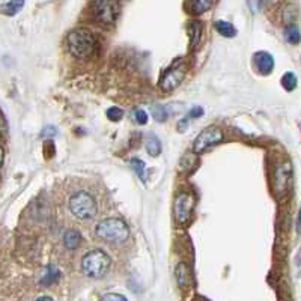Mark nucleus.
<instances>
[{
  "label": "nucleus",
  "mask_w": 301,
  "mask_h": 301,
  "mask_svg": "<svg viewBox=\"0 0 301 301\" xmlns=\"http://www.w3.org/2000/svg\"><path fill=\"white\" fill-rule=\"evenodd\" d=\"M185 77V65L182 59L173 60V63L169 67V70L163 74L160 80V88L164 92H172L175 90L184 80Z\"/></svg>",
  "instance_id": "obj_5"
},
{
  "label": "nucleus",
  "mask_w": 301,
  "mask_h": 301,
  "mask_svg": "<svg viewBox=\"0 0 301 301\" xmlns=\"http://www.w3.org/2000/svg\"><path fill=\"white\" fill-rule=\"evenodd\" d=\"M221 140H223V131L215 125H210L203 131H200V134L196 137L193 151L196 154H202L205 151H208L210 148H212L214 145L220 143Z\"/></svg>",
  "instance_id": "obj_8"
},
{
  "label": "nucleus",
  "mask_w": 301,
  "mask_h": 301,
  "mask_svg": "<svg viewBox=\"0 0 301 301\" xmlns=\"http://www.w3.org/2000/svg\"><path fill=\"white\" fill-rule=\"evenodd\" d=\"M297 264H298V266L301 268V248H300V251H298V256H297Z\"/></svg>",
  "instance_id": "obj_32"
},
{
  "label": "nucleus",
  "mask_w": 301,
  "mask_h": 301,
  "mask_svg": "<svg viewBox=\"0 0 301 301\" xmlns=\"http://www.w3.org/2000/svg\"><path fill=\"white\" fill-rule=\"evenodd\" d=\"M131 167L137 173V177L142 182L146 181V170H145V163L140 160V158H133L131 160Z\"/></svg>",
  "instance_id": "obj_19"
},
{
  "label": "nucleus",
  "mask_w": 301,
  "mask_h": 301,
  "mask_svg": "<svg viewBox=\"0 0 301 301\" xmlns=\"http://www.w3.org/2000/svg\"><path fill=\"white\" fill-rule=\"evenodd\" d=\"M68 207L72 215L77 217L78 220H90L98 214L97 200H95V197L90 193L85 192V190L75 192L70 197Z\"/></svg>",
  "instance_id": "obj_4"
},
{
  "label": "nucleus",
  "mask_w": 301,
  "mask_h": 301,
  "mask_svg": "<svg viewBox=\"0 0 301 301\" xmlns=\"http://www.w3.org/2000/svg\"><path fill=\"white\" fill-rule=\"evenodd\" d=\"M35 301H53V298H52V297H49V295H42V297L36 298Z\"/></svg>",
  "instance_id": "obj_31"
},
{
  "label": "nucleus",
  "mask_w": 301,
  "mask_h": 301,
  "mask_svg": "<svg viewBox=\"0 0 301 301\" xmlns=\"http://www.w3.org/2000/svg\"><path fill=\"white\" fill-rule=\"evenodd\" d=\"M95 235L100 240L112 243V244H122L130 238V228L125 225V221L121 218H106L95 228Z\"/></svg>",
  "instance_id": "obj_1"
},
{
  "label": "nucleus",
  "mask_w": 301,
  "mask_h": 301,
  "mask_svg": "<svg viewBox=\"0 0 301 301\" xmlns=\"http://www.w3.org/2000/svg\"><path fill=\"white\" fill-rule=\"evenodd\" d=\"M146 149H148V152H149L151 157L160 155V152H161V143H160V140H158L157 137H151V139L146 142Z\"/></svg>",
  "instance_id": "obj_20"
},
{
  "label": "nucleus",
  "mask_w": 301,
  "mask_h": 301,
  "mask_svg": "<svg viewBox=\"0 0 301 301\" xmlns=\"http://www.w3.org/2000/svg\"><path fill=\"white\" fill-rule=\"evenodd\" d=\"M152 115L157 122H164L167 119V110L164 106L157 104V106H152Z\"/></svg>",
  "instance_id": "obj_21"
},
{
  "label": "nucleus",
  "mask_w": 301,
  "mask_h": 301,
  "mask_svg": "<svg viewBox=\"0 0 301 301\" xmlns=\"http://www.w3.org/2000/svg\"><path fill=\"white\" fill-rule=\"evenodd\" d=\"M215 29L221 36H226V38H233L236 35V29L233 27V24H230L229 21H223V20H218L215 21Z\"/></svg>",
  "instance_id": "obj_14"
},
{
  "label": "nucleus",
  "mask_w": 301,
  "mask_h": 301,
  "mask_svg": "<svg viewBox=\"0 0 301 301\" xmlns=\"http://www.w3.org/2000/svg\"><path fill=\"white\" fill-rule=\"evenodd\" d=\"M122 116H124V112H122L119 107H110V108L107 110V118H108L110 121H113V122L121 121Z\"/></svg>",
  "instance_id": "obj_23"
},
{
  "label": "nucleus",
  "mask_w": 301,
  "mask_h": 301,
  "mask_svg": "<svg viewBox=\"0 0 301 301\" xmlns=\"http://www.w3.org/2000/svg\"><path fill=\"white\" fill-rule=\"evenodd\" d=\"M93 17L101 23H113L119 15V0H93Z\"/></svg>",
  "instance_id": "obj_7"
},
{
  "label": "nucleus",
  "mask_w": 301,
  "mask_h": 301,
  "mask_svg": "<svg viewBox=\"0 0 301 301\" xmlns=\"http://www.w3.org/2000/svg\"><path fill=\"white\" fill-rule=\"evenodd\" d=\"M101 301H128V300L121 294H104L101 297Z\"/></svg>",
  "instance_id": "obj_25"
},
{
  "label": "nucleus",
  "mask_w": 301,
  "mask_h": 301,
  "mask_svg": "<svg viewBox=\"0 0 301 301\" xmlns=\"http://www.w3.org/2000/svg\"><path fill=\"white\" fill-rule=\"evenodd\" d=\"M187 125H188V121H187V119L179 121V124H178V130H179V131H185V130H187Z\"/></svg>",
  "instance_id": "obj_29"
},
{
  "label": "nucleus",
  "mask_w": 301,
  "mask_h": 301,
  "mask_svg": "<svg viewBox=\"0 0 301 301\" xmlns=\"http://www.w3.org/2000/svg\"><path fill=\"white\" fill-rule=\"evenodd\" d=\"M297 232L301 233V208L298 211V218H297Z\"/></svg>",
  "instance_id": "obj_30"
},
{
  "label": "nucleus",
  "mask_w": 301,
  "mask_h": 301,
  "mask_svg": "<svg viewBox=\"0 0 301 301\" xmlns=\"http://www.w3.org/2000/svg\"><path fill=\"white\" fill-rule=\"evenodd\" d=\"M134 119L139 125H145L148 124V113L145 112V110H136V113H134Z\"/></svg>",
  "instance_id": "obj_24"
},
{
  "label": "nucleus",
  "mask_w": 301,
  "mask_h": 301,
  "mask_svg": "<svg viewBox=\"0 0 301 301\" xmlns=\"http://www.w3.org/2000/svg\"><path fill=\"white\" fill-rule=\"evenodd\" d=\"M253 65L262 75H268L274 70V59L268 52H258L253 54Z\"/></svg>",
  "instance_id": "obj_10"
},
{
  "label": "nucleus",
  "mask_w": 301,
  "mask_h": 301,
  "mask_svg": "<svg viewBox=\"0 0 301 301\" xmlns=\"http://www.w3.org/2000/svg\"><path fill=\"white\" fill-rule=\"evenodd\" d=\"M202 115H203V108H202V107H199V106L193 107V108L188 112V118H195V119L200 118Z\"/></svg>",
  "instance_id": "obj_27"
},
{
  "label": "nucleus",
  "mask_w": 301,
  "mask_h": 301,
  "mask_svg": "<svg viewBox=\"0 0 301 301\" xmlns=\"http://www.w3.org/2000/svg\"><path fill=\"white\" fill-rule=\"evenodd\" d=\"M292 177V166L289 161H283L276 166L274 170V193L276 197H283L288 193V188L291 184Z\"/></svg>",
  "instance_id": "obj_9"
},
{
  "label": "nucleus",
  "mask_w": 301,
  "mask_h": 301,
  "mask_svg": "<svg viewBox=\"0 0 301 301\" xmlns=\"http://www.w3.org/2000/svg\"><path fill=\"white\" fill-rule=\"evenodd\" d=\"M110 256L101 248L88 251L82 259V271L90 279H101L110 270Z\"/></svg>",
  "instance_id": "obj_3"
},
{
  "label": "nucleus",
  "mask_w": 301,
  "mask_h": 301,
  "mask_svg": "<svg viewBox=\"0 0 301 301\" xmlns=\"http://www.w3.org/2000/svg\"><path fill=\"white\" fill-rule=\"evenodd\" d=\"M68 49L77 59H86L97 50V39L88 29H75L67 38Z\"/></svg>",
  "instance_id": "obj_2"
},
{
  "label": "nucleus",
  "mask_w": 301,
  "mask_h": 301,
  "mask_svg": "<svg viewBox=\"0 0 301 301\" xmlns=\"http://www.w3.org/2000/svg\"><path fill=\"white\" fill-rule=\"evenodd\" d=\"M59 279H60V270L56 265H49L44 268L39 283L42 286H52V284H54Z\"/></svg>",
  "instance_id": "obj_11"
},
{
  "label": "nucleus",
  "mask_w": 301,
  "mask_h": 301,
  "mask_svg": "<svg viewBox=\"0 0 301 301\" xmlns=\"http://www.w3.org/2000/svg\"><path fill=\"white\" fill-rule=\"evenodd\" d=\"M298 85V80H297V75L294 72H284L283 77H282V86L284 90L288 92H292Z\"/></svg>",
  "instance_id": "obj_18"
},
{
  "label": "nucleus",
  "mask_w": 301,
  "mask_h": 301,
  "mask_svg": "<svg viewBox=\"0 0 301 301\" xmlns=\"http://www.w3.org/2000/svg\"><path fill=\"white\" fill-rule=\"evenodd\" d=\"M212 5V0H195V12L202 14L205 11H208Z\"/></svg>",
  "instance_id": "obj_22"
},
{
  "label": "nucleus",
  "mask_w": 301,
  "mask_h": 301,
  "mask_svg": "<svg viewBox=\"0 0 301 301\" xmlns=\"http://www.w3.org/2000/svg\"><path fill=\"white\" fill-rule=\"evenodd\" d=\"M264 2H265V0H247L250 11L255 12V14L261 11V8L264 6Z\"/></svg>",
  "instance_id": "obj_26"
},
{
  "label": "nucleus",
  "mask_w": 301,
  "mask_h": 301,
  "mask_svg": "<svg viewBox=\"0 0 301 301\" xmlns=\"http://www.w3.org/2000/svg\"><path fill=\"white\" fill-rule=\"evenodd\" d=\"M175 277H177V282L179 286L185 288L190 284V282H192V273H190V268L187 266V264L181 262L177 265L175 268Z\"/></svg>",
  "instance_id": "obj_12"
},
{
  "label": "nucleus",
  "mask_w": 301,
  "mask_h": 301,
  "mask_svg": "<svg viewBox=\"0 0 301 301\" xmlns=\"http://www.w3.org/2000/svg\"><path fill=\"white\" fill-rule=\"evenodd\" d=\"M24 6V0H9L8 3L3 5L2 11L5 15H9V17H12V15L18 14Z\"/></svg>",
  "instance_id": "obj_17"
},
{
  "label": "nucleus",
  "mask_w": 301,
  "mask_h": 301,
  "mask_svg": "<svg viewBox=\"0 0 301 301\" xmlns=\"http://www.w3.org/2000/svg\"><path fill=\"white\" fill-rule=\"evenodd\" d=\"M195 197L188 192H181L173 203V214L179 225H188L193 215Z\"/></svg>",
  "instance_id": "obj_6"
},
{
  "label": "nucleus",
  "mask_w": 301,
  "mask_h": 301,
  "mask_svg": "<svg viewBox=\"0 0 301 301\" xmlns=\"http://www.w3.org/2000/svg\"><path fill=\"white\" fill-rule=\"evenodd\" d=\"M82 243V235L75 229H70L63 235V246H65L68 250H75Z\"/></svg>",
  "instance_id": "obj_13"
},
{
  "label": "nucleus",
  "mask_w": 301,
  "mask_h": 301,
  "mask_svg": "<svg viewBox=\"0 0 301 301\" xmlns=\"http://www.w3.org/2000/svg\"><path fill=\"white\" fill-rule=\"evenodd\" d=\"M188 32H190V41H192V45L196 47L202 38V24L199 21H192L188 24Z\"/></svg>",
  "instance_id": "obj_16"
},
{
  "label": "nucleus",
  "mask_w": 301,
  "mask_h": 301,
  "mask_svg": "<svg viewBox=\"0 0 301 301\" xmlns=\"http://www.w3.org/2000/svg\"><path fill=\"white\" fill-rule=\"evenodd\" d=\"M54 134H56L54 126H47V128L42 131V136H54Z\"/></svg>",
  "instance_id": "obj_28"
},
{
  "label": "nucleus",
  "mask_w": 301,
  "mask_h": 301,
  "mask_svg": "<svg viewBox=\"0 0 301 301\" xmlns=\"http://www.w3.org/2000/svg\"><path fill=\"white\" fill-rule=\"evenodd\" d=\"M284 39H286V41H288L289 44H292V45L300 44V41H301V32H300V29H298L295 24L288 26L286 29H284Z\"/></svg>",
  "instance_id": "obj_15"
}]
</instances>
